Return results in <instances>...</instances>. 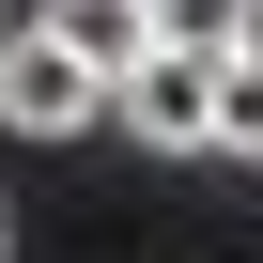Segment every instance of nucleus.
<instances>
[{
	"mask_svg": "<svg viewBox=\"0 0 263 263\" xmlns=\"http://www.w3.org/2000/svg\"><path fill=\"white\" fill-rule=\"evenodd\" d=\"M108 108H124V140H155V155H217V62H186V47H140L108 78Z\"/></svg>",
	"mask_w": 263,
	"mask_h": 263,
	"instance_id": "obj_1",
	"label": "nucleus"
},
{
	"mask_svg": "<svg viewBox=\"0 0 263 263\" xmlns=\"http://www.w3.org/2000/svg\"><path fill=\"white\" fill-rule=\"evenodd\" d=\"M0 263H16V186H0Z\"/></svg>",
	"mask_w": 263,
	"mask_h": 263,
	"instance_id": "obj_6",
	"label": "nucleus"
},
{
	"mask_svg": "<svg viewBox=\"0 0 263 263\" xmlns=\"http://www.w3.org/2000/svg\"><path fill=\"white\" fill-rule=\"evenodd\" d=\"M155 47H186V62H248V47H263V0H155Z\"/></svg>",
	"mask_w": 263,
	"mask_h": 263,
	"instance_id": "obj_4",
	"label": "nucleus"
},
{
	"mask_svg": "<svg viewBox=\"0 0 263 263\" xmlns=\"http://www.w3.org/2000/svg\"><path fill=\"white\" fill-rule=\"evenodd\" d=\"M217 155H232V171H263V47H248V62H217Z\"/></svg>",
	"mask_w": 263,
	"mask_h": 263,
	"instance_id": "obj_5",
	"label": "nucleus"
},
{
	"mask_svg": "<svg viewBox=\"0 0 263 263\" xmlns=\"http://www.w3.org/2000/svg\"><path fill=\"white\" fill-rule=\"evenodd\" d=\"M31 31H47V47H78L93 78H124V62H140V47H155V0H47V16H31Z\"/></svg>",
	"mask_w": 263,
	"mask_h": 263,
	"instance_id": "obj_3",
	"label": "nucleus"
},
{
	"mask_svg": "<svg viewBox=\"0 0 263 263\" xmlns=\"http://www.w3.org/2000/svg\"><path fill=\"white\" fill-rule=\"evenodd\" d=\"M108 108V78L78 62V47H47L31 16L0 31V124H16V140H78V124Z\"/></svg>",
	"mask_w": 263,
	"mask_h": 263,
	"instance_id": "obj_2",
	"label": "nucleus"
}]
</instances>
